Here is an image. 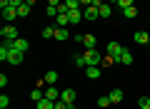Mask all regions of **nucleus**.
Wrapping results in <instances>:
<instances>
[{
    "label": "nucleus",
    "mask_w": 150,
    "mask_h": 109,
    "mask_svg": "<svg viewBox=\"0 0 150 109\" xmlns=\"http://www.w3.org/2000/svg\"><path fill=\"white\" fill-rule=\"evenodd\" d=\"M85 67H98V65L103 62V57H100V52L98 50H85Z\"/></svg>",
    "instance_id": "nucleus-1"
},
{
    "label": "nucleus",
    "mask_w": 150,
    "mask_h": 109,
    "mask_svg": "<svg viewBox=\"0 0 150 109\" xmlns=\"http://www.w3.org/2000/svg\"><path fill=\"white\" fill-rule=\"evenodd\" d=\"M105 52H108V55H110V57H115V62H118V57H120V52H123V45H120V42H108Z\"/></svg>",
    "instance_id": "nucleus-2"
},
{
    "label": "nucleus",
    "mask_w": 150,
    "mask_h": 109,
    "mask_svg": "<svg viewBox=\"0 0 150 109\" xmlns=\"http://www.w3.org/2000/svg\"><path fill=\"white\" fill-rule=\"evenodd\" d=\"M83 17L85 20H95V17H100V10L95 5H88V8H83Z\"/></svg>",
    "instance_id": "nucleus-3"
},
{
    "label": "nucleus",
    "mask_w": 150,
    "mask_h": 109,
    "mask_svg": "<svg viewBox=\"0 0 150 109\" xmlns=\"http://www.w3.org/2000/svg\"><path fill=\"white\" fill-rule=\"evenodd\" d=\"M60 99H63L65 104H75V99H78V92H75V89H63Z\"/></svg>",
    "instance_id": "nucleus-4"
},
{
    "label": "nucleus",
    "mask_w": 150,
    "mask_h": 109,
    "mask_svg": "<svg viewBox=\"0 0 150 109\" xmlns=\"http://www.w3.org/2000/svg\"><path fill=\"white\" fill-rule=\"evenodd\" d=\"M0 35H3V40H18V30H15L13 25H5Z\"/></svg>",
    "instance_id": "nucleus-5"
},
{
    "label": "nucleus",
    "mask_w": 150,
    "mask_h": 109,
    "mask_svg": "<svg viewBox=\"0 0 150 109\" xmlns=\"http://www.w3.org/2000/svg\"><path fill=\"white\" fill-rule=\"evenodd\" d=\"M85 17H83V8H78V10H70V25H78V22H83Z\"/></svg>",
    "instance_id": "nucleus-6"
},
{
    "label": "nucleus",
    "mask_w": 150,
    "mask_h": 109,
    "mask_svg": "<svg viewBox=\"0 0 150 109\" xmlns=\"http://www.w3.org/2000/svg\"><path fill=\"white\" fill-rule=\"evenodd\" d=\"M108 97H110V102H112V104H120V102H123V97H125V92H123V89H118V87H115V89H112L110 94H108Z\"/></svg>",
    "instance_id": "nucleus-7"
},
{
    "label": "nucleus",
    "mask_w": 150,
    "mask_h": 109,
    "mask_svg": "<svg viewBox=\"0 0 150 109\" xmlns=\"http://www.w3.org/2000/svg\"><path fill=\"white\" fill-rule=\"evenodd\" d=\"M60 94H63V92H58V89H55V84H48V89H45V97H48V99L58 102V99H60Z\"/></svg>",
    "instance_id": "nucleus-8"
},
{
    "label": "nucleus",
    "mask_w": 150,
    "mask_h": 109,
    "mask_svg": "<svg viewBox=\"0 0 150 109\" xmlns=\"http://www.w3.org/2000/svg\"><path fill=\"white\" fill-rule=\"evenodd\" d=\"M103 74V67L98 65V67H85V77H90V79H98Z\"/></svg>",
    "instance_id": "nucleus-9"
},
{
    "label": "nucleus",
    "mask_w": 150,
    "mask_h": 109,
    "mask_svg": "<svg viewBox=\"0 0 150 109\" xmlns=\"http://www.w3.org/2000/svg\"><path fill=\"white\" fill-rule=\"evenodd\" d=\"M118 62H120V65H125V67H128V65H133V55H130V52L125 50V47H123V52H120Z\"/></svg>",
    "instance_id": "nucleus-10"
},
{
    "label": "nucleus",
    "mask_w": 150,
    "mask_h": 109,
    "mask_svg": "<svg viewBox=\"0 0 150 109\" xmlns=\"http://www.w3.org/2000/svg\"><path fill=\"white\" fill-rule=\"evenodd\" d=\"M3 17H5L8 22L15 20V17H20V15H18V8H3Z\"/></svg>",
    "instance_id": "nucleus-11"
},
{
    "label": "nucleus",
    "mask_w": 150,
    "mask_h": 109,
    "mask_svg": "<svg viewBox=\"0 0 150 109\" xmlns=\"http://www.w3.org/2000/svg\"><path fill=\"white\" fill-rule=\"evenodd\" d=\"M13 47H15V50H20V52H28L30 42H28V40H23V37H18V40H13Z\"/></svg>",
    "instance_id": "nucleus-12"
},
{
    "label": "nucleus",
    "mask_w": 150,
    "mask_h": 109,
    "mask_svg": "<svg viewBox=\"0 0 150 109\" xmlns=\"http://www.w3.org/2000/svg\"><path fill=\"white\" fill-rule=\"evenodd\" d=\"M35 107L38 109H55V102H53V99H48V97H43L40 102H35Z\"/></svg>",
    "instance_id": "nucleus-13"
},
{
    "label": "nucleus",
    "mask_w": 150,
    "mask_h": 109,
    "mask_svg": "<svg viewBox=\"0 0 150 109\" xmlns=\"http://www.w3.org/2000/svg\"><path fill=\"white\" fill-rule=\"evenodd\" d=\"M65 25H70V12L58 15V17H55V25H53V27H65Z\"/></svg>",
    "instance_id": "nucleus-14"
},
{
    "label": "nucleus",
    "mask_w": 150,
    "mask_h": 109,
    "mask_svg": "<svg viewBox=\"0 0 150 109\" xmlns=\"http://www.w3.org/2000/svg\"><path fill=\"white\" fill-rule=\"evenodd\" d=\"M135 42H138V45H148V42H150V35H148V32H143V30H140V32H135Z\"/></svg>",
    "instance_id": "nucleus-15"
},
{
    "label": "nucleus",
    "mask_w": 150,
    "mask_h": 109,
    "mask_svg": "<svg viewBox=\"0 0 150 109\" xmlns=\"http://www.w3.org/2000/svg\"><path fill=\"white\" fill-rule=\"evenodd\" d=\"M85 50H95V45H98V40H95V35H85Z\"/></svg>",
    "instance_id": "nucleus-16"
},
{
    "label": "nucleus",
    "mask_w": 150,
    "mask_h": 109,
    "mask_svg": "<svg viewBox=\"0 0 150 109\" xmlns=\"http://www.w3.org/2000/svg\"><path fill=\"white\" fill-rule=\"evenodd\" d=\"M30 97H33V102H40V99L45 97V92H43V87H35V89H33V92H30Z\"/></svg>",
    "instance_id": "nucleus-17"
},
{
    "label": "nucleus",
    "mask_w": 150,
    "mask_h": 109,
    "mask_svg": "<svg viewBox=\"0 0 150 109\" xmlns=\"http://www.w3.org/2000/svg\"><path fill=\"white\" fill-rule=\"evenodd\" d=\"M125 17H128V20H133V17H138V8H135V5H130V8H125Z\"/></svg>",
    "instance_id": "nucleus-18"
},
{
    "label": "nucleus",
    "mask_w": 150,
    "mask_h": 109,
    "mask_svg": "<svg viewBox=\"0 0 150 109\" xmlns=\"http://www.w3.org/2000/svg\"><path fill=\"white\" fill-rule=\"evenodd\" d=\"M55 40H68V30L65 27H55Z\"/></svg>",
    "instance_id": "nucleus-19"
},
{
    "label": "nucleus",
    "mask_w": 150,
    "mask_h": 109,
    "mask_svg": "<svg viewBox=\"0 0 150 109\" xmlns=\"http://www.w3.org/2000/svg\"><path fill=\"white\" fill-rule=\"evenodd\" d=\"M18 15H20V17H28V15H30V5H28V3H23V5L18 8Z\"/></svg>",
    "instance_id": "nucleus-20"
},
{
    "label": "nucleus",
    "mask_w": 150,
    "mask_h": 109,
    "mask_svg": "<svg viewBox=\"0 0 150 109\" xmlns=\"http://www.w3.org/2000/svg\"><path fill=\"white\" fill-rule=\"evenodd\" d=\"M58 82V72H45V84H55Z\"/></svg>",
    "instance_id": "nucleus-21"
},
{
    "label": "nucleus",
    "mask_w": 150,
    "mask_h": 109,
    "mask_svg": "<svg viewBox=\"0 0 150 109\" xmlns=\"http://www.w3.org/2000/svg\"><path fill=\"white\" fill-rule=\"evenodd\" d=\"M98 10H100V17H108V15H110V12H112V8H110V5H108V3H105V5H100V8H98Z\"/></svg>",
    "instance_id": "nucleus-22"
},
{
    "label": "nucleus",
    "mask_w": 150,
    "mask_h": 109,
    "mask_svg": "<svg viewBox=\"0 0 150 109\" xmlns=\"http://www.w3.org/2000/svg\"><path fill=\"white\" fill-rule=\"evenodd\" d=\"M138 107L140 109H150V97H140L138 99Z\"/></svg>",
    "instance_id": "nucleus-23"
},
{
    "label": "nucleus",
    "mask_w": 150,
    "mask_h": 109,
    "mask_svg": "<svg viewBox=\"0 0 150 109\" xmlns=\"http://www.w3.org/2000/svg\"><path fill=\"white\" fill-rule=\"evenodd\" d=\"M73 65H75V67H85V57H83V55H75V57H73Z\"/></svg>",
    "instance_id": "nucleus-24"
},
{
    "label": "nucleus",
    "mask_w": 150,
    "mask_h": 109,
    "mask_svg": "<svg viewBox=\"0 0 150 109\" xmlns=\"http://www.w3.org/2000/svg\"><path fill=\"white\" fill-rule=\"evenodd\" d=\"M45 15H50V17H58V5H48V8H45Z\"/></svg>",
    "instance_id": "nucleus-25"
},
{
    "label": "nucleus",
    "mask_w": 150,
    "mask_h": 109,
    "mask_svg": "<svg viewBox=\"0 0 150 109\" xmlns=\"http://www.w3.org/2000/svg\"><path fill=\"white\" fill-rule=\"evenodd\" d=\"M50 37H55V27H45L43 30V40H50Z\"/></svg>",
    "instance_id": "nucleus-26"
},
{
    "label": "nucleus",
    "mask_w": 150,
    "mask_h": 109,
    "mask_svg": "<svg viewBox=\"0 0 150 109\" xmlns=\"http://www.w3.org/2000/svg\"><path fill=\"white\" fill-rule=\"evenodd\" d=\"M65 5H68L70 10H78V8H83V5H80V0H65Z\"/></svg>",
    "instance_id": "nucleus-27"
},
{
    "label": "nucleus",
    "mask_w": 150,
    "mask_h": 109,
    "mask_svg": "<svg viewBox=\"0 0 150 109\" xmlns=\"http://www.w3.org/2000/svg\"><path fill=\"white\" fill-rule=\"evenodd\" d=\"M112 62H115V57H110V55H105V57H103V62H100V67H110Z\"/></svg>",
    "instance_id": "nucleus-28"
},
{
    "label": "nucleus",
    "mask_w": 150,
    "mask_h": 109,
    "mask_svg": "<svg viewBox=\"0 0 150 109\" xmlns=\"http://www.w3.org/2000/svg\"><path fill=\"white\" fill-rule=\"evenodd\" d=\"M110 97H100V99H98V107H103V109H105V107H110Z\"/></svg>",
    "instance_id": "nucleus-29"
},
{
    "label": "nucleus",
    "mask_w": 150,
    "mask_h": 109,
    "mask_svg": "<svg viewBox=\"0 0 150 109\" xmlns=\"http://www.w3.org/2000/svg\"><path fill=\"white\" fill-rule=\"evenodd\" d=\"M8 104H10V97L8 94H0V107H8Z\"/></svg>",
    "instance_id": "nucleus-30"
},
{
    "label": "nucleus",
    "mask_w": 150,
    "mask_h": 109,
    "mask_svg": "<svg viewBox=\"0 0 150 109\" xmlns=\"http://www.w3.org/2000/svg\"><path fill=\"white\" fill-rule=\"evenodd\" d=\"M118 5H120V10H125V8L133 5V0H118Z\"/></svg>",
    "instance_id": "nucleus-31"
},
{
    "label": "nucleus",
    "mask_w": 150,
    "mask_h": 109,
    "mask_svg": "<svg viewBox=\"0 0 150 109\" xmlns=\"http://www.w3.org/2000/svg\"><path fill=\"white\" fill-rule=\"evenodd\" d=\"M23 5V0H10V5H8V8H20Z\"/></svg>",
    "instance_id": "nucleus-32"
},
{
    "label": "nucleus",
    "mask_w": 150,
    "mask_h": 109,
    "mask_svg": "<svg viewBox=\"0 0 150 109\" xmlns=\"http://www.w3.org/2000/svg\"><path fill=\"white\" fill-rule=\"evenodd\" d=\"M80 5H83V8H88V5H93V0H80Z\"/></svg>",
    "instance_id": "nucleus-33"
},
{
    "label": "nucleus",
    "mask_w": 150,
    "mask_h": 109,
    "mask_svg": "<svg viewBox=\"0 0 150 109\" xmlns=\"http://www.w3.org/2000/svg\"><path fill=\"white\" fill-rule=\"evenodd\" d=\"M10 5V0H0V8H8Z\"/></svg>",
    "instance_id": "nucleus-34"
},
{
    "label": "nucleus",
    "mask_w": 150,
    "mask_h": 109,
    "mask_svg": "<svg viewBox=\"0 0 150 109\" xmlns=\"http://www.w3.org/2000/svg\"><path fill=\"white\" fill-rule=\"evenodd\" d=\"M63 0H48V5H60Z\"/></svg>",
    "instance_id": "nucleus-35"
},
{
    "label": "nucleus",
    "mask_w": 150,
    "mask_h": 109,
    "mask_svg": "<svg viewBox=\"0 0 150 109\" xmlns=\"http://www.w3.org/2000/svg\"><path fill=\"white\" fill-rule=\"evenodd\" d=\"M25 3H28V5H30V8H33V5H35V3H38V0H25Z\"/></svg>",
    "instance_id": "nucleus-36"
},
{
    "label": "nucleus",
    "mask_w": 150,
    "mask_h": 109,
    "mask_svg": "<svg viewBox=\"0 0 150 109\" xmlns=\"http://www.w3.org/2000/svg\"><path fill=\"white\" fill-rule=\"evenodd\" d=\"M110 3H118V0H110Z\"/></svg>",
    "instance_id": "nucleus-37"
},
{
    "label": "nucleus",
    "mask_w": 150,
    "mask_h": 109,
    "mask_svg": "<svg viewBox=\"0 0 150 109\" xmlns=\"http://www.w3.org/2000/svg\"><path fill=\"white\" fill-rule=\"evenodd\" d=\"M0 109H8V107H0Z\"/></svg>",
    "instance_id": "nucleus-38"
},
{
    "label": "nucleus",
    "mask_w": 150,
    "mask_h": 109,
    "mask_svg": "<svg viewBox=\"0 0 150 109\" xmlns=\"http://www.w3.org/2000/svg\"><path fill=\"white\" fill-rule=\"evenodd\" d=\"M35 109H38V107H35Z\"/></svg>",
    "instance_id": "nucleus-39"
},
{
    "label": "nucleus",
    "mask_w": 150,
    "mask_h": 109,
    "mask_svg": "<svg viewBox=\"0 0 150 109\" xmlns=\"http://www.w3.org/2000/svg\"><path fill=\"white\" fill-rule=\"evenodd\" d=\"M73 109H75V107H73Z\"/></svg>",
    "instance_id": "nucleus-40"
}]
</instances>
